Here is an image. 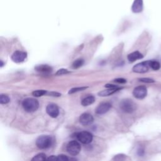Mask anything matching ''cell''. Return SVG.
I'll use <instances>...</instances> for the list:
<instances>
[{
    "instance_id": "2",
    "label": "cell",
    "mask_w": 161,
    "mask_h": 161,
    "mask_svg": "<svg viewBox=\"0 0 161 161\" xmlns=\"http://www.w3.org/2000/svg\"><path fill=\"white\" fill-rule=\"evenodd\" d=\"M52 138L50 135H41L36 140V145L40 149H46L51 147Z\"/></svg>"
},
{
    "instance_id": "18",
    "label": "cell",
    "mask_w": 161,
    "mask_h": 161,
    "mask_svg": "<svg viewBox=\"0 0 161 161\" xmlns=\"http://www.w3.org/2000/svg\"><path fill=\"white\" fill-rule=\"evenodd\" d=\"M150 67L154 70H158L160 68V64L157 60H150Z\"/></svg>"
},
{
    "instance_id": "10",
    "label": "cell",
    "mask_w": 161,
    "mask_h": 161,
    "mask_svg": "<svg viewBox=\"0 0 161 161\" xmlns=\"http://www.w3.org/2000/svg\"><path fill=\"white\" fill-rule=\"evenodd\" d=\"M47 114L52 118H57L59 114V109L57 104L50 103L47 105L46 108Z\"/></svg>"
},
{
    "instance_id": "29",
    "label": "cell",
    "mask_w": 161,
    "mask_h": 161,
    "mask_svg": "<svg viewBox=\"0 0 161 161\" xmlns=\"http://www.w3.org/2000/svg\"><path fill=\"white\" fill-rule=\"evenodd\" d=\"M49 95L52 96H60L61 94L58 93V92H49Z\"/></svg>"
},
{
    "instance_id": "8",
    "label": "cell",
    "mask_w": 161,
    "mask_h": 161,
    "mask_svg": "<svg viewBox=\"0 0 161 161\" xmlns=\"http://www.w3.org/2000/svg\"><path fill=\"white\" fill-rule=\"evenodd\" d=\"M27 57V53L23 51H15L11 55V59L16 63H20L25 60Z\"/></svg>"
},
{
    "instance_id": "27",
    "label": "cell",
    "mask_w": 161,
    "mask_h": 161,
    "mask_svg": "<svg viewBox=\"0 0 161 161\" xmlns=\"http://www.w3.org/2000/svg\"><path fill=\"white\" fill-rule=\"evenodd\" d=\"M137 153H138V155L142 156V155L144 154V150H143V148H140L138 150V151H137Z\"/></svg>"
},
{
    "instance_id": "28",
    "label": "cell",
    "mask_w": 161,
    "mask_h": 161,
    "mask_svg": "<svg viewBox=\"0 0 161 161\" xmlns=\"http://www.w3.org/2000/svg\"><path fill=\"white\" fill-rule=\"evenodd\" d=\"M105 87H107V88H117V87H119L117 86H116V85L108 84H106V85H105Z\"/></svg>"
},
{
    "instance_id": "25",
    "label": "cell",
    "mask_w": 161,
    "mask_h": 161,
    "mask_svg": "<svg viewBox=\"0 0 161 161\" xmlns=\"http://www.w3.org/2000/svg\"><path fill=\"white\" fill-rule=\"evenodd\" d=\"M140 81L145 82V83H153L155 82V80L151 78H147V77H143V78H140L138 79Z\"/></svg>"
},
{
    "instance_id": "20",
    "label": "cell",
    "mask_w": 161,
    "mask_h": 161,
    "mask_svg": "<svg viewBox=\"0 0 161 161\" xmlns=\"http://www.w3.org/2000/svg\"><path fill=\"white\" fill-rule=\"evenodd\" d=\"M10 101L9 97L6 94H1L0 96V103L2 104H7Z\"/></svg>"
},
{
    "instance_id": "17",
    "label": "cell",
    "mask_w": 161,
    "mask_h": 161,
    "mask_svg": "<svg viewBox=\"0 0 161 161\" xmlns=\"http://www.w3.org/2000/svg\"><path fill=\"white\" fill-rule=\"evenodd\" d=\"M84 60L82 58H78L75 60L72 64V67L74 69L80 67L84 64Z\"/></svg>"
},
{
    "instance_id": "7",
    "label": "cell",
    "mask_w": 161,
    "mask_h": 161,
    "mask_svg": "<svg viewBox=\"0 0 161 161\" xmlns=\"http://www.w3.org/2000/svg\"><path fill=\"white\" fill-rule=\"evenodd\" d=\"M133 96L138 99H142L147 95V89L145 86H139L136 87L133 91Z\"/></svg>"
},
{
    "instance_id": "4",
    "label": "cell",
    "mask_w": 161,
    "mask_h": 161,
    "mask_svg": "<svg viewBox=\"0 0 161 161\" xmlns=\"http://www.w3.org/2000/svg\"><path fill=\"white\" fill-rule=\"evenodd\" d=\"M66 148H67V152L70 155L75 156L79 153L81 150V147L79 142H77L75 140H72L69 142Z\"/></svg>"
},
{
    "instance_id": "21",
    "label": "cell",
    "mask_w": 161,
    "mask_h": 161,
    "mask_svg": "<svg viewBox=\"0 0 161 161\" xmlns=\"http://www.w3.org/2000/svg\"><path fill=\"white\" fill-rule=\"evenodd\" d=\"M47 93V91L45 90H36L32 92V94L35 97H40L46 94Z\"/></svg>"
},
{
    "instance_id": "22",
    "label": "cell",
    "mask_w": 161,
    "mask_h": 161,
    "mask_svg": "<svg viewBox=\"0 0 161 161\" xmlns=\"http://www.w3.org/2000/svg\"><path fill=\"white\" fill-rule=\"evenodd\" d=\"M87 87H74V88H72L69 91V94H73V93H75V92H79V91H84V89H87Z\"/></svg>"
},
{
    "instance_id": "12",
    "label": "cell",
    "mask_w": 161,
    "mask_h": 161,
    "mask_svg": "<svg viewBox=\"0 0 161 161\" xmlns=\"http://www.w3.org/2000/svg\"><path fill=\"white\" fill-rule=\"evenodd\" d=\"M131 10L135 13H138L143 10V0H134Z\"/></svg>"
},
{
    "instance_id": "9",
    "label": "cell",
    "mask_w": 161,
    "mask_h": 161,
    "mask_svg": "<svg viewBox=\"0 0 161 161\" xmlns=\"http://www.w3.org/2000/svg\"><path fill=\"white\" fill-rule=\"evenodd\" d=\"M94 121L93 116L87 113L82 114L79 117V122L84 126H88L91 125Z\"/></svg>"
},
{
    "instance_id": "1",
    "label": "cell",
    "mask_w": 161,
    "mask_h": 161,
    "mask_svg": "<svg viewBox=\"0 0 161 161\" xmlns=\"http://www.w3.org/2000/svg\"><path fill=\"white\" fill-rule=\"evenodd\" d=\"M22 106L25 111L28 113H33L38 109L39 103L36 99L28 97L23 101Z\"/></svg>"
},
{
    "instance_id": "6",
    "label": "cell",
    "mask_w": 161,
    "mask_h": 161,
    "mask_svg": "<svg viewBox=\"0 0 161 161\" xmlns=\"http://www.w3.org/2000/svg\"><path fill=\"white\" fill-rule=\"evenodd\" d=\"M150 67V60H147L134 65L132 70L136 73H145L149 70Z\"/></svg>"
},
{
    "instance_id": "16",
    "label": "cell",
    "mask_w": 161,
    "mask_h": 161,
    "mask_svg": "<svg viewBox=\"0 0 161 161\" xmlns=\"http://www.w3.org/2000/svg\"><path fill=\"white\" fill-rule=\"evenodd\" d=\"M95 101V97L93 96H89L84 98L81 101V104L84 106H87L92 104Z\"/></svg>"
},
{
    "instance_id": "14",
    "label": "cell",
    "mask_w": 161,
    "mask_h": 161,
    "mask_svg": "<svg viewBox=\"0 0 161 161\" xmlns=\"http://www.w3.org/2000/svg\"><path fill=\"white\" fill-rule=\"evenodd\" d=\"M121 89H122V87H117V88H108V89L103 90V91L99 92L98 95L99 96H102V97L108 96H110V95L115 93L116 92H117L118 91H119Z\"/></svg>"
},
{
    "instance_id": "13",
    "label": "cell",
    "mask_w": 161,
    "mask_h": 161,
    "mask_svg": "<svg viewBox=\"0 0 161 161\" xmlns=\"http://www.w3.org/2000/svg\"><path fill=\"white\" fill-rule=\"evenodd\" d=\"M35 70L39 72H42V73H44V74H48L50 73L52 71V67L48 65H46V64H42V65H36L35 67Z\"/></svg>"
},
{
    "instance_id": "26",
    "label": "cell",
    "mask_w": 161,
    "mask_h": 161,
    "mask_svg": "<svg viewBox=\"0 0 161 161\" xmlns=\"http://www.w3.org/2000/svg\"><path fill=\"white\" fill-rule=\"evenodd\" d=\"M114 81L119 84H125L126 82V80L123 78H117V79H115Z\"/></svg>"
},
{
    "instance_id": "11",
    "label": "cell",
    "mask_w": 161,
    "mask_h": 161,
    "mask_svg": "<svg viewBox=\"0 0 161 161\" xmlns=\"http://www.w3.org/2000/svg\"><path fill=\"white\" fill-rule=\"evenodd\" d=\"M111 108V104L108 102L101 103L96 109V113L97 114H103L107 113Z\"/></svg>"
},
{
    "instance_id": "3",
    "label": "cell",
    "mask_w": 161,
    "mask_h": 161,
    "mask_svg": "<svg viewBox=\"0 0 161 161\" xmlns=\"http://www.w3.org/2000/svg\"><path fill=\"white\" fill-rule=\"evenodd\" d=\"M120 108L125 113H131L136 109V104L130 99H123L119 103Z\"/></svg>"
},
{
    "instance_id": "23",
    "label": "cell",
    "mask_w": 161,
    "mask_h": 161,
    "mask_svg": "<svg viewBox=\"0 0 161 161\" xmlns=\"http://www.w3.org/2000/svg\"><path fill=\"white\" fill-rule=\"evenodd\" d=\"M69 72H70L68 70H67V69H59V70H58L57 71V72L55 73V75H64V74H68Z\"/></svg>"
},
{
    "instance_id": "30",
    "label": "cell",
    "mask_w": 161,
    "mask_h": 161,
    "mask_svg": "<svg viewBox=\"0 0 161 161\" xmlns=\"http://www.w3.org/2000/svg\"><path fill=\"white\" fill-rule=\"evenodd\" d=\"M56 158H57V156H55V155H52L50 157H49L47 160H56Z\"/></svg>"
},
{
    "instance_id": "31",
    "label": "cell",
    "mask_w": 161,
    "mask_h": 161,
    "mask_svg": "<svg viewBox=\"0 0 161 161\" xmlns=\"http://www.w3.org/2000/svg\"><path fill=\"white\" fill-rule=\"evenodd\" d=\"M0 62H1V65H1V67H3V65H4V63L3 62V61H2V60H1V61H0Z\"/></svg>"
},
{
    "instance_id": "24",
    "label": "cell",
    "mask_w": 161,
    "mask_h": 161,
    "mask_svg": "<svg viewBox=\"0 0 161 161\" xmlns=\"http://www.w3.org/2000/svg\"><path fill=\"white\" fill-rule=\"evenodd\" d=\"M56 160H58V161H67V160H69V158L66 155L61 154V155H58L57 156Z\"/></svg>"
},
{
    "instance_id": "15",
    "label": "cell",
    "mask_w": 161,
    "mask_h": 161,
    "mask_svg": "<svg viewBox=\"0 0 161 161\" xmlns=\"http://www.w3.org/2000/svg\"><path fill=\"white\" fill-rule=\"evenodd\" d=\"M143 57V55L138 51L133 52L128 54V57H127L128 60L130 62H133L136 61V60L142 58Z\"/></svg>"
},
{
    "instance_id": "19",
    "label": "cell",
    "mask_w": 161,
    "mask_h": 161,
    "mask_svg": "<svg viewBox=\"0 0 161 161\" xmlns=\"http://www.w3.org/2000/svg\"><path fill=\"white\" fill-rule=\"evenodd\" d=\"M46 159H47L46 155L43 153H38L36 155H35L31 159V160H33V161H39V160H45Z\"/></svg>"
},
{
    "instance_id": "5",
    "label": "cell",
    "mask_w": 161,
    "mask_h": 161,
    "mask_svg": "<svg viewBox=\"0 0 161 161\" xmlns=\"http://www.w3.org/2000/svg\"><path fill=\"white\" fill-rule=\"evenodd\" d=\"M76 138L82 143L89 144L92 142L93 136L90 132L82 131L76 134Z\"/></svg>"
}]
</instances>
